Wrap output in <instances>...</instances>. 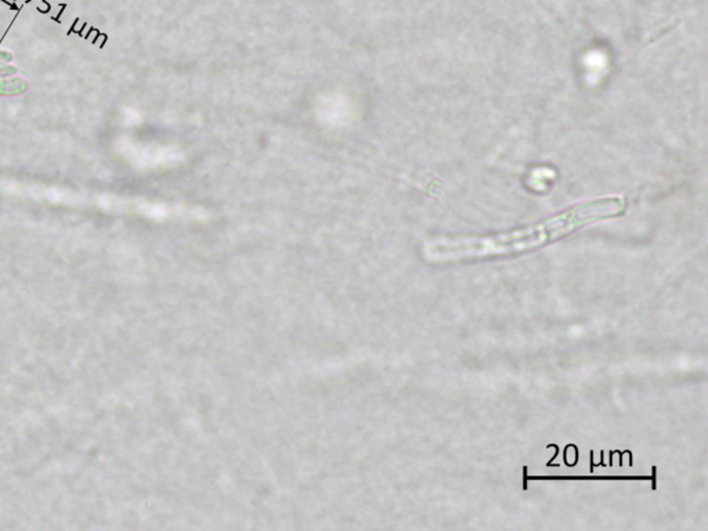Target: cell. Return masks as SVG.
I'll return each mask as SVG.
<instances>
[{
  "label": "cell",
  "instance_id": "1",
  "mask_svg": "<svg viewBox=\"0 0 708 531\" xmlns=\"http://www.w3.org/2000/svg\"><path fill=\"white\" fill-rule=\"evenodd\" d=\"M625 208L627 200L620 195L595 198L538 225L519 230L476 238H434L425 244L424 252L431 260H458L520 252L569 234L587 223L618 216Z\"/></svg>",
  "mask_w": 708,
  "mask_h": 531
},
{
  "label": "cell",
  "instance_id": "2",
  "mask_svg": "<svg viewBox=\"0 0 708 531\" xmlns=\"http://www.w3.org/2000/svg\"><path fill=\"white\" fill-rule=\"evenodd\" d=\"M25 88H26V85L20 78L1 79L0 81V94H19V93H23Z\"/></svg>",
  "mask_w": 708,
  "mask_h": 531
},
{
  "label": "cell",
  "instance_id": "3",
  "mask_svg": "<svg viewBox=\"0 0 708 531\" xmlns=\"http://www.w3.org/2000/svg\"><path fill=\"white\" fill-rule=\"evenodd\" d=\"M14 71L16 70H14L13 67H9V66H0V75H1V76L11 75Z\"/></svg>",
  "mask_w": 708,
  "mask_h": 531
}]
</instances>
